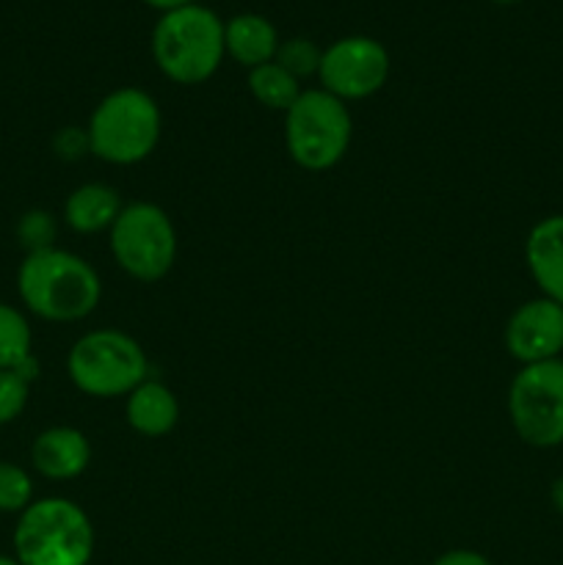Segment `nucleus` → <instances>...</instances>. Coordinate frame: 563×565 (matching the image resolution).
I'll return each mask as SVG.
<instances>
[{"label": "nucleus", "instance_id": "39448f33", "mask_svg": "<svg viewBox=\"0 0 563 565\" xmlns=\"http://www.w3.org/2000/svg\"><path fill=\"white\" fill-rule=\"evenodd\" d=\"M351 132L346 103L323 88H304L285 114L287 152L307 171L334 169L351 147Z\"/></svg>", "mask_w": 563, "mask_h": 565}, {"label": "nucleus", "instance_id": "393cba45", "mask_svg": "<svg viewBox=\"0 0 563 565\" xmlns=\"http://www.w3.org/2000/svg\"><path fill=\"white\" fill-rule=\"evenodd\" d=\"M550 500H552V508H555V511L563 516V475L561 478H555V483H552Z\"/></svg>", "mask_w": 563, "mask_h": 565}, {"label": "nucleus", "instance_id": "aec40b11", "mask_svg": "<svg viewBox=\"0 0 563 565\" xmlns=\"http://www.w3.org/2000/svg\"><path fill=\"white\" fill-rule=\"evenodd\" d=\"M55 232H59V224H55L53 215L44 213V210H31V213L22 215L20 224H17V237H20V243L25 246L28 254L53 248Z\"/></svg>", "mask_w": 563, "mask_h": 565}, {"label": "nucleus", "instance_id": "a211bd4d", "mask_svg": "<svg viewBox=\"0 0 563 565\" xmlns=\"http://www.w3.org/2000/svg\"><path fill=\"white\" fill-rule=\"evenodd\" d=\"M320 58H323V50H320L312 39L293 36V39H285V42H279V50H276L274 61L282 66V70L290 72L296 81H301V77L318 75Z\"/></svg>", "mask_w": 563, "mask_h": 565}, {"label": "nucleus", "instance_id": "9d476101", "mask_svg": "<svg viewBox=\"0 0 563 565\" xmlns=\"http://www.w3.org/2000/svg\"><path fill=\"white\" fill-rule=\"evenodd\" d=\"M506 348L517 362L539 364L561 359L563 351V307L550 298L524 301L508 318Z\"/></svg>", "mask_w": 563, "mask_h": 565}, {"label": "nucleus", "instance_id": "dca6fc26", "mask_svg": "<svg viewBox=\"0 0 563 565\" xmlns=\"http://www.w3.org/2000/svg\"><path fill=\"white\" fill-rule=\"evenodd\" d=\"M248 92H252V97L257 99L263 108L287 114L290 105L301 97L304 88L301 81H296L290 72L282 70L276 61H268V64L248 70Z\"/></svg>", "mask_w": 563, "mask_h": 565}, {"label": "nucleus", "instance_id": "412c9836", "mask_svg": "<svg viewBox=\"0 0 563 565\" xmlns=\"http://www.w3.org/2000/svg\"><path fill=\"white\" fill-rule=\"evenodd\" d=\"M31 384L22 381L14 370H0V425H9L25 412Z\"/></svg>", "mask_w": 563, "mask_h": 565}, {"label": "nucleus", "instance_id": "1a4fd4ad", "mask_svg": "<svg viewBox=\"0 0 563 565\" xmlns=\"http://www.w3.org/2000/svg\"><path fill=\"white\" fill-rule=\"evenodd\" d=\"M392 61L381 42L370 36H346L323 50L318 81L320 88L342 103L368 99L384 88Z\"/></svg>", "mask_w": 563, "mask_h": 565}, {"label": "nucleus", "instance_id": "ddd939ff", "mask_svg": "<svg viewBox=\"0 0 563 565\" xmlns=\"http://www.w3.org/2000/svg\"><path fill=\"white\" fill-rule=\"evenodd\" d=\"M125 417L136 434L147 436V439H160L174 430L177 419H180V403L163 381L147 379L127 395Z\"/></svg>", "mask_w": 563, "mask_h": 565}, {"label": "nucleus", "instance_id": "9b49d317", "mask_svg": "<svg viewBox=\"0 0 563 565\" xmlns=\"http://www.w3.org/2000/svg\"><path fill=\"white\" fill-rule=\"evenodd\" d=\"M31 463L42 478L72 480L92 463V445L86 434L70 425H55L42 430L31 445Z\"/></svg>", "mask_w": 563, "mask_h": 565}, {"label": "nucleus", "instance_id": "bb28decb", "mask_svg": "<svg viewBox=\"0 0 563 565\" xmlns=\"http://www.w3.org/2000/svg\"><path fill=\"white\" fill-rule=\"evenodd\" d=\"M495 3H502V6H511V3H519V0H495Z\"/></svg>", "mask_w": 563, "mask_h": 565}, {"label": "nucleus", "instance_id": "5701e85b", "mask_svg": "<svg viewBox=\"0 0 563 565\" xmlns=\"http://www.w3.org/2000/svg\"><path fill=\"white\" fill-rule=\"evenodd\" d=\"M83 149H88V138L86 132H77L75 127H70V130H64L59 136V154H77L83 152Z\"/></svg>", "mask_w": 563, "mask_h": 565}, {"label": "nucleus", "instance_id": "4be33fe9", "mask_svg": "<svg viewBox=\"0 0 563 565\" xmlns=\"http://www.w3.org/2000/svg\"><path fill=\"white\" fill-rule=\"evenodd\" d=\"M434 565H491V561L472 550H450L442 557H436Z\"/></svg>", "mask_w": 563, "mask_h": 565}, {"label": "nucleus", "instance_id": "6e6552de", "mask_svg": "<svg viewBox=\"0 0 563 565\" xmlns=\"http://www.w3.org/2000/svg\"><path fill=\"white\" fill-rule=\"evenodd\" d=\"M508 417L524 445L539 450L563 445V359L524 364L513 375Z\"/></svg>", "mask_w": 563, "mask_h": 565}, {"label": "nucleus", "instance_id": "4468645a", "mask_svg": "<svg viewBox=\"0 0 563 565\" xmlns=\"http://www.w3.org/2000/svg\"><path fill=\"white\" fill-rule=\"evenodd\" d=\"M224 47L230 58H235L246 70H254V66H263L276 58L279 33H276L274 22L248 11V14H237L224 22Z\"/></svg>", "mask_w": 563, "mask_h": 565}, {"label": "nucleus", "instance_id": "423d86ee", "mask_svg": "<svg viewBox=\"0 0 563 565\" xmlns=\"http://www.w3.org/2000/svg\"><path fill=\"white\" fill-rule=\"evenodd\" d=\"M70 379L88 397L130 395L147 381V353L130 334L116 329L88 331L72 345L66 359Z\"/></svg>", "mask_w": 563, "mask_h": 565}, {"label": "nucleus", "instance_id": "2eb2a0df", "mask_svg": "<svg viewBox=\"0 0 563 565\" xmlns=\"http://www.w3.org/2000/svg\"><path fill=\"white\" fill-rule=\"evenodd\" d=\"M119 193L103 182H86L75 188L64 204V221L77 235H97L114 226V221L121 213Z\"/></svg>", "mask_w": 563, "mask_h": 565}, {"label": "nucleus", "instance_id": "f3484780", "mask_svg": "<svg viewBox=\"0 0 563 565\" xmlns=\"http://www.w3.org/2000/svg\"><path fill=\"white\" fill-rule=\"evenodd\" d=\"M33 334L20 309L0 303V370H14L17 364L33 356Z\"/></svg>", "mask_w": 563, "mask_h": 565}, {"label": "nucleus", "instance_id": "20e7f679", "mask_svg": "<svg viewBox=\"0 0 563 565\" xmlns=\"http://www.w3.org/2000/svg\"><path fill=\"white\" fill-rule=\"evenodd\" d=\"M163 130L160 108L147 92L125 86L99 99L88 119V152L114 166H132L155 152Z\"/></svg>", "mask_w": 563, "mask_h": 565}, {"label": "nucleus", "instance_id": "a878e982", "mask_svg": "<svg viewBox=\"0 0 563 565\" xmlns=\"http://www.w3.org/2000/svg\"><path fill=\"white\" fill-rule=\"evenodd\" d=\"M0 565H20V563H17V557H6V555H0Z\"/></svg>", "mask_w": 563, "mask_h": 565}, {"label": "nucleus", "instance_id": "0eeeda50", "mask_svg": "<svg viewBox=\"0 0 563 565\" xmlns=\"http://www.w3.org/2000/svg\"><path fill=\"white\" fill-rule=\"evenodd\" d=\"M108 232L116 265L132 279L160 281L174 268L177 230L169 213L158 204H127Z\"/></svg>", "mask_w": 563, "mask_h": 565}, {"label": "nucleus", "instance_id": "f257e3e1", "mask_svg": "<svg viewBox=\"0 0 563 565\" xmlns=\"http://www.w3.org/2000/svg\"><path fill=\"white\" fill-rule=\"evenodd\" d=\"M22 303L50 323H75L88 318L103 298V285L92 265L66 248L25 254L17 270Z\"/></svg>", "mask_w": 563, "mask_h": 565}, {"label": "nucleus", "instance_id": "f03ea898", "mask_svg": "<svg viewBox=\"0 0 563 565\" xmlns=\"http://www.w3.org/2000/svg\"><path fill=\"white\" fill-rule=\"evenodd\" d=\"M224 55V22L208 6L191 3L160 14L152 31V58L169 81L180 86L210 81Z\"/></svg>", "mask_w": 563, "mask_h": 565}, {"label": "nucleus", "instance_id": "f8f14e48", "mask_svg": "<svg viewBox=\"0 0 563 565\" xmlns=\"http://www.w3.org/2000/svg\"><path fill=\"white\" fill-rule=\"evenodd\" d=\"M524 263L541 296L563 307V213L546 215L528 232Z\"/></svg>", "mask_w": 563, "mask_h": 565}, {"label": "nucleus", "instance_id": "b1692460", "mask_svg": "<svg viewBox=\"0 0 563 565\" xmlns=\"http://www.w3.org/2000/svg\"><path fill=\"white\" fill-rule=\"evenodd\" d=\"M144 3L147 6H152V9H158V11H174V9H182V6H191V3H196V0H144Z\"/></svg>", "mask_w": 563, "mask_h": 565}, {"label": "nucleus", "instance_id": "7ed1b4c3", "mask_svg": "<svg viewBox=\"0 0 563 565\" xmlns=\"http://www.w3.org/2000/svg\"><path fill=\"white\" fill-rule=\"evenodd\" d=\"M92 555V519L72 500L44 497L20 513L14 530V557L20 565H88Z\"/></svg>", "mask_w": 563, "mask_h": 565}, {"label": "nucleus", "instance_id": "6ab92c4d", "mask_svg": "<svg viewBox=\"0 0 563 565\" xmlns=\"http://www.w3.org/2000/svg\"><path fill=\"white\" fill-rule=\"evenodd\" d=\"M33 502V480L22 467L0 461V513H22Z\"/></svg>", "mask_w": 563, "mask_h": 565}]
</instances>
